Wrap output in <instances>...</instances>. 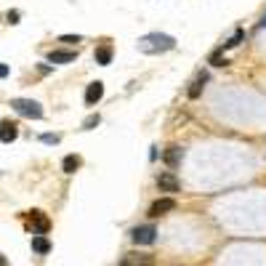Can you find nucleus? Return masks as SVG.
<instances>
[{
	"label": "nucleus",
	"mask_w": 266,
	"mask_h": 266,
	"mask_svg": "<svg viewBox=\"0 0 266 266\" xmlns=\"http://www.w3.org/2000/svg\"><path fill=\"white\" fill-rule=\"evenodd\" d=\"M0 78H8V66L6 64H0Z\"/></svg>",
	"instance_id": "21"
},
{
	"label": "nucleus",
	"mask_w": 266,
	"mask_h": 266,
	"mask_svg": "<svg viewBox=\"0 0 266 266\" xmlns=\"http://www.w3.org/2000/svg\"><path fill=\"white\" fill-rule=\"evenodd\" d=\"M99 122H101V117H99V115H88V117L83 120V128H85V130H91V128H96Z\"/></svg>",
	"instance_id": "16"
},
{
	"label": "nucleus",
	"mask_w": 266,
	"mask_h": 266,
	"mask_svg": "<svg viewBox=\"0 0 266 266\" xmlns=\"http://www.w3.org/2000/svg\"><path fill=\"white\" fill-rule=\"evenodd\" d=\"M80 163H83V160H80L78 155H66V157L61 160V170H64V173H75V170L80 168Z\"/></svg>",
	"instance_id": "13"
},
{
	"label": "nucleus",
	"mask_w": 266,
	"mask_h": 266,
	"mask_svg": "<svg viewBox=\"0 0 266 266\" xmlns=\"http://www.w3.org/2000/svg\"><path fill=\"white\" fill-rule=\"evenodd\" d=\"M0 266H8V263H6V258H3V255H0Z\"/></svg>",
	"instance_id": "22"
},
{
	"label": "nucleus",
	"mask_w": 266,
	"mask_h": 266,
	"mask_svg": "<svg viewBox=\"0 0 266 266\" xmlns=\"http://www.w3.org/2000/svg\"><path fill=\"white\" fill-rule=\"evenodd\" d=\"M181 160H184V149L181 147H168L165 149V165L168 168H178V165H181Z\"/></svg>",
	"instance_id": "7"
},
{
	"label": "nucleus",
	"mask_w": 266,
	"mask_h": 266,
	"mask_svg": "<svg viewBox=\"0 0 266 266\" xmlns=\"http://www.w3.org/2000/svg\"><path fill=\"white\" fill-rule=\"evenodd\" d=\"M240 40H242V30H237L232 40H229V43H224V48H234V45H240Z\"/></svg>",
	"instance_id": "18"
},
{
	"label": "nucleus",
	"mask_w": 266,
	"mask_h": 266,
	"mask_svg": "<svg viewBox=\"0 0 266 266\" xmlns=\"http://www.w3.org/2000/svg\"><path fill=\"white\" fill-rule=\"evenodd\" d=\"M40 141H43V144H59V136H56V133H43V136H40Z\"/></svg>",
	"instance_id": "17"
},
{
	"label": "nucleus",
	"mask_w": 266,
	"mask_h": 266,
	"mask_svg": "<svg viewBox=\"0 0 266 266\" xmlns=\"http://www.w3.org/2000/svg\"><path fill=\"white\" fill-rule=\"evenodd\" d=\"M139 51L141 53H165L176 48V37L163 35V32H149L144 37H139Z\"/></svg>",
	"instance_id": "1"
},
{
	"label": "nucleus",
	"mask_w": 266,
	"mask_h": 266,
	"mask_svg": "<svg viewBox=\"0 0 266 266\" xmlns=\"http://www.w3.org/2000/svg\"><path fill=\"white\" fill-rule=\"evenodd\" d=\"M261 27H263V30H266V16H263V22H261Z\"/></svg>",
	"instance_id": "23"
},
{
	"label": "nucleus",
	"mask_w": 266,
	"mask_h": 266,
	"mask_svg": "<svg viewBox=\"0 0 266 266\" xmlns=\"http://www.w3.org/2000/svg\"><path fill=\"white\" fill-rule=\"evenodd\" d=\"M59 40H61V43H80L83 37H80V35H61Z\"/></svg>",
	"instance_id": "19"
},
{
	"label": "nucleus",
	"mask_w": 266,
	"mask_h": 266,
	"mask_svg": "<svg viewBox=\"0 0 266 266\" xmlns=\"http://www.w3.org/2000/svg\"><path fill=\"white\" fill-rule=\"evenodd\" d=\"M19 16H22L19 11H8V22H11V24H19Z\"/></svg>",
	"instance_id": "20"
},
{
	"label": "nucleus",
	"mask_w": 266,
	"mask_h": 266,
	"mask_svg": "<svg viewBox=\"0 0 266 266\" xmlns=\"http://www.w3.org/2000/svg\"><path fill=\"white\" fill-rule=\"evenodd\" d=\"M130 240L136 245H152L157 240V229L152 224H144V226H136V229L130 232Z\"/></svg>",
	"instance_id": "3"
},
{
	"label": "nucleus",
	"mask_w": 266,
	"mask_h": 266,
	"mask_svg": "<svg viewBox=\"0 0 266 266\" xmlns=\"http://www.w3.org/2000/svg\"><path fill=\"white\" fill-rule=\"evenodd\" d=\"M176 208V200H170V197H163V200H157V203H152V208H149V216L152 218H157V216H165V213H170Z\"/></svg>",
	"instance_id": "5"
},
{
	"label": "nucleus",
	"mask_w": 266,
	"mask_h": 266,
	"mask_svg": "<svg viewBox=\"0 0 266 266\" xmlns=\"http://www.w3.org/2000/svg\"><path fill=\"white\" fill-rule=\"evenodd\" d=\"M104 96V83H91L88 85V91H85V104H88V107H93V104H96L99 99Z\"/></svg>",
	"instance_id": "9"
},
{
	"label": "nucleus",
	"mask_w": 266,
	"mask_h": 266,
	"mask_svg": "<svg viewBox=\"0 0 266 266\" xmlns=\"http://www.w3.org/2000/svg\"><path fill=\"white\" fill-rule=\"evenodd\" d=\"M27 216H30V221L37 226V232H40V234H45V232H48V218H45L43 216V211H30V213H27Z\"/></svg>",
	"instance_id": "11"
},
{
	"label": "nucleus",
	"mask_w": 266,
	"mask_h": 266,
	"mask_svg": "<svg viewBox=\"0 0 266 266\" xmlns=\"http://www.w3.org/2000/svg\"><path fill=\"white\" fill-rule=\"evenodd\" d=\"M11 107L22 117H30V120H40L43 117V107L35 99H11Z\"/></svg>",
	"instance_id": "2"
},
{
	"label": "nucleus",
	"mask_w": 266,
	"mask_h": 266,
	"mask_svg": "<svg viewBox=\"0 0 266 266\" xmlns=\"http://www.w3.org/2000/svg\"><path fill=\"white\" fill-rule=\"evenodd\" d=\"M32 250L35 253H40V255H45L51 250V242H48V237H43V234H37V237H32Z\"/></svg>",
	"instance_id": "12"
},
{
	"label": "nucleus",
	"mask_w": 266,
	"mask_h": 266,
	"mask_svg": "<svg viewBox=\"0 0 266 266\" xmlns=\"http://www.w3.org/2000/svg\"><path fill=\"white\" fill-rule=\"evenodd\" d=\"M120 266H152V255H136V253H125Z\"/></svg>",
	"instance_id": "8"
},
{
	"label": "nucleus",
	"mask_w": 266,
	"mask_h": 266,
	"mask_svg": "<svg viewBox=\"0 0 266 266\" xmlns=\"http://www.w3.org/2000/svg\"><path fill=\"white\" fill-rule=\"evenodd\" d=\"M96 61L99 64H109L112 61V48H109V45H104V48L96 51Z\"/></svg>",
	"instance_id": "15"
},
{
	"label": "nucleus",
	"mask_w": 266,
	"mask_h": 266,
	"mask_svg": "<svg viewBox=\"0 0 266 266\" xmlns=\"http://www.w3.org/2000/svg\"><path fill=\"white\" fill-rule=\"evenodd\" d=\"M75 59H78V53H75V51H51L48 53V61L51 64H70Z\"/></svg>",
	"instance_id": "10"
},
{
	"label": "nucleus",
	"mask_w": 266,
	"mask_h": 266,
	"mask_svg": "<svg viewBox=\"0 0 266 266\" xmlns=\"http://www.w3.org/2000/svg\"><path fill=\"white\" fill-rule=\"evenodd\" d=\"M16 136H19V125H16V122H11V120L0 122V141H3V144H11Z\"/></svg>",
	"instance_id": "6"
},
{
	"label": "nucleus",
	"mask_w": 266,
	"mask_h": 266,
	"mask_svg": "<svg viewBox=\"0 0 266 266\" xmlns=\"http://www.w3.org/2000/svg\"><path fill=\"white\" fill-rule=\"evenodd\" d=\"M157 186H160V192H178V189H181L178 178L173 176V170H163V173H157Z\"/></svg>",
	"instance_id": "4"
},
{
	"label": "nucleus",
	"mask_w": 266,
	"mask_h": 266,
	"mask_svg": "<svg viewBox=\"0 0 266 266\" xmlns=\"http://www.w3.org/2000/svg\"><path fill=\"white\" fill-rule=\"evenodd\" d=\"M208 80V75H200V78L192 83V88H189V99H197L200 96V91H203V83Z\"/></svg>",
	"instance_id": "14"
}]
</instances>
